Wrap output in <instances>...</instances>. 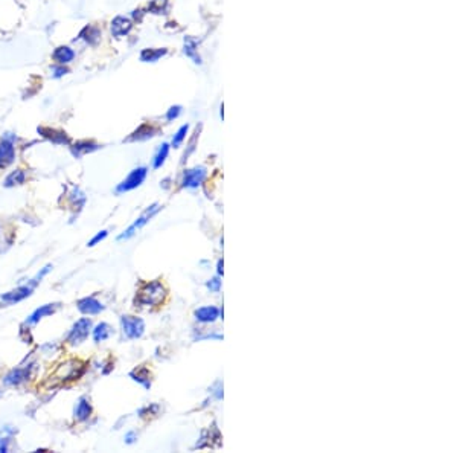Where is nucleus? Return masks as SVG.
Here are the masks:
<instances>
[{"label":"nucleus","instance_id":"nucleus-15","mask_svg":"<svg viewBox=\"0 0 457 453\" xmlns=\"http://www.w3.org/2000/svg\"><path fill=\"white\" fill-rule=\"evenodd\" d=\"M100 148H101L100 144H96L95 141H89V139H84V141H76L75 144H72L70 151H72V154L76 159H80L86 154H90L96 150H100Z\"/></svg>","mask_w":457,"mask_h":453},{"label":"nucleus","instance_id":"nucleus-34","mask_svg":"<svg viewBox=\"0 0 457 453\" xmlns=\"http://www.w3.org/2000/svg\"><path fill=\"white\" fill-rule=\"evenodd\" d=\"M137 440V433L135 431H130L125 433V442L127 444H135Z\"/></svg>","mask_w":457,"mask_h":453},{"label":"nucleus","instance_id":"nucleus-33","mask_svg":"<svg viewBox=\"0 0 457 453\" xmlns=\"http://www.w3.org/2000/svg\"><path fill=\"white\" fill-rule=\"evenodd\" d=\"M10 441H11V438L0 437V453H5L10 450Z\"/></svg>","mask_w":457,"mask_h":453},{"label":"nucleus","instance_id":"nucleus-28","mask_svg":"<svg viewBox=\"0 0 457 453\" xmlns=\"http://www.w3.org/2000/svg\"><path fill=\"white\" fill-rule=\"evenodd\" d=\"M52 269H54V266H52V264H46L45 267L40 269V272H39L37 275H35V276L32 278V280H29V283H32L35 287H37V285L41 283L43 278L48 276V275L50 273V270H52Z\"/></svg>","mask_w":457,"mask_h":453},{"label":"nucleus","instance_id":"nucleus-20","mask_svg":"<svg viewBox=\"0 0 457 453\" xmlns=\"http://www.w3.org/2000/svg\"><path fill=\"white\" fill-rule=\"evenodd\" d=\"M75 57H76L75 50L69 46H58L54 50V54H52V58H54L58 65H63V66L72 63Z\"/></svg>","mask_w":457,"mask_h":453},{"label":"nucleus","instance_id":"nucleus-31","mask_svg":"<svg viewBox=\"0 0 457 453\" xmlns=\"http://www.w3.org/2000/svg\"><path fill=\"white\" fill-rule=\"evenodd\" d=\"M206 287L210 292H219V289H221V281H219L218 276H215L206 283Z\"/></svg>","mask_w":457,"mask_h":453},{"label":"nucleus","instance_id":"nucleus-23","mask_svg":"<svg viewBox=\"0 0 457 453\" xmlns=\"http://www.w3.org/2000/svg\"><path fill=\"white\" fill-rule=\"evenodd\" d=\"M166 49H144L140 52V60L144 63H156L157 60H161L163 55H166Z\"/></svg>","mask_w":457,"mask_h":453},{"label":"nucleus","instance_id":"nucleus-21","mask_svg":"<svg viewBox=\"0 0 457 453\" xmlns=\"http://www.w3.org/2000/svg\"><path fill=\"white\" fill-rule=\"evenodd\" d=\"M80 39L84 40L87 45L96 46L101 40V29L96 28V26H86V28L80 32Z\"/></svg>","mask_w":457,"mask_h":453},{"label":"nucleus","instance_id":"nucleus-27","mask_svg":"<svg viewBox=\"0 0 457 453\" xmlns=\"http://www.w3.org/2000/svg\"><path fill=\"white\" fill-rule=\"evenodd\" d=\"M188 132H189V126H188V124H186V126H182V127L179 128V132L175 133L174 137H172V147H174V148H179V147L183 144L184 139H186Z\"/></svg>","mask_w":457,"mask_h":453},{"label":"nucleus","instance_id":"nucleus-13","mask_svg":"<svg viewBox=\"0 0 457 453\" xmlns=\"http://www.w3.org/2000/svg\"><path fill=\"white\" fill-rule=\"evenodd\" d=\"M39 133L55 145H70V139H69L67 133L61 132V130L49 128V127H39Z\"/></svg>","mask_w":457,"mask_h":453},{"label":"nucleus","instance_id":"nucleus-35","mask_svg":"<svg viewBox=\"0 0 457 453\" xmlns=\"http://www.w3.org/2000/svg\"><path fill=\"white\" fill-rule=\"evenodd\" d=\"M4 137H5V139H8V141L13 142V144H15V141H17V136H15V135H13V133H5V135H4Z\"/></svg>","mask_w":457,"mask_h":453},{"label":"nucleus","instance_id":"nucleus-9","mask_svg":"<svg viewBox=\"0 0 457 453\" xmlns=\"http://www.w3.org/2000/svg\"><path fill=\"white\" fill-rule=\"evenodd\" d=\"M61 307V304L58 302H54V304H45V306H41L39 307L37 310H34L32 311V315L28 316V319L25 320V327H32V325H37L40 320H43L45 318L48 316H52V315H55L57 310Z\"/></svg>","mask_w":457,"mask_h":453},{"label":"nucleus","instance_id":"nucleus-24","mask_svg":"<svg viewBox=\"0 0 457 453\" xmlns=\"http://www.w3.org/2000/svg\"><path fill=\"white\" fill-rule=\"evenodd\" d=\"M130 377L133 379L135 381L140 383V385L145 386L146 389L151 388V376H149L148 370H145V368H139V370L133 371L130 374Z\"/></svg>","mask_w":457,"mask_h":453},{"label":"nucleus","instance_id":"nucleus-14","mask_svg":"<svg viewBox=\"0 0 457 453\" xmlns=\"http://www.w3.org/2000/svg\"><path fill=\"white\" fill-rule=\"evenodd\" d=\"M69 205H70V209H72V212H74V217L80 214L83 211V208L86 205V194L81 191V188H78V187H74L72 191H70L69 196ZM74 217H72V220L70 222H74Z\"/></svg>","mask_w":457,"mask_h":453},{"label":"nucleus","instance_id":"nucleus-17","mask_svg":"<svg viewBox=\"0 0 457 453\" xmlns=\"http://www.w3.org/2000/svg\"><path fill=\"white\" fill-rule=\"evenodd\" d=\"M111 334H113V328L107 324V322H100V324L92 327V337L96 344L109 341Z\"/></svg>","mask_w":457,"mask_h":453},{"label":"nucleus","instance_id":"nucleus-10","mask_svg":"<svg viewBox=\"0 0 457 453\" xmlns=\"http://www.w3.org/2000/svg\"><path fill=\"white\" fill-rule=\"evenodd\" d=\"M76 309L86 316H96L100 315L101 311H104L105 307L101 301L95 298V296H84V298L78 299Z\"/></svg>","mask_w":457,"mask_h":453},{"label":"nucleus","instance_id":"nucleus-1","mask_svg":"<svg viewBox=\"0 0 457 453\" xmlns=\"http://www.w3.org/2000/svg\"><path fill=\"white\" fill-rule=\"evenodd\" d=\"M166 287L161 281L145 283L136 295V304L139 307H157L166 299Z\"/></svg>","mask_w":457,"mask_h":453},{"label":"nucleus","instance_id":"nucleus-16","mask_svg":"<svg viewBox=\"0 0 457 453\" xmlns=\"http://www.w3.org/2000/svg\"><path fill=\"white\" fill-rule=\"evenodd\" d=\"M131 28H133V23H131V20L127 19V17L118 15V17H114L113 22H111L113 37H118V39L124 37L131 31Z\"/></svg>","mask_w":457,"mask_h":453},{"label":"nucleus","instance_id":"nucleus-19","mask_svg":"<svg viewBox=\"0 0 457 453\" xmlns=\"http://www.w3.org/2000/svg\"><path fill=\"white\" fill-rule=\"evenodd\" d=\"M157 132H159V130H157L156 127L149 126V124H144V126H140V127L136 130V132L127 139V142L146 141V139H151L153 136H156Z\"/></svg>","mask_w":457,"mask_h":453},{"label":"nucleus","instance_id":"nucleus-30","mask_svg":"<svg viewBox=\"0 0 457 453\" xmlns=\"http://www.w3.org/2000/svg\"><path fill=\"white\" fill-rule=\"evenodd\" d=\"M50 72H52V76H54V78H61V76H64V75L69 74V69L64 67L63 65H58V66H52Z\"/></svg>","mask_w":457,"mask_h":453},{"label":"nucleus","instance_id":"nucleus-36","mask_svg":"<svg viewBox=\"0 0 457 453\" xmlns=\"http://www.w3.org/2000/svg\"><path fill=\"white\" fill-rule=\"evenodd\" d=\"M217 267H218V269H217V270H218V275H223V261H221V259L218 261V266H217Z\"/></svg>","mask_w":457,"mask_h":453},{"label":"nucleus","instance_id":"nucleus-26","mask_svg":"<svg viewBox=\"0 0 457 453\" xmlns=\"http://www.w3.org/2000/svg\"><path fill=\"white\" fill-rule=\"evenodd\" d=\"M197 45H196V41L194 40H191V39H186V40H184V49H183V52H184V54H186L189 58H192V60H194V63H197V65H200L201 63V60H200V57L197 55Z\"/></svg>","mask_w":457,"mask_h":453},{"label":"nucleus","instance_id":"nucleus-32","mask_svg":"<svg viewBox=\"0 0 457 453\" xmlns=\"http://www.w3.org/2000/svg\"><path fill=\"white\" fill-rule=\"evenodd\" d=\"M180 113H182V107L180 106H172L168 111H166V119H168V121L177 119Z\"/></svg>","mask_w":457,"mask_h":453},{"label":"nucleus","instance_id":"nucleus-3","mask_svg":"<svg viewBox=\"0 0 457 453\" xmlns=\"http://www.w3.org/2000/svg\"><path fill=\"white\" fill-rule=\"evenodd\" d=\"M35 370H37V365L35 363H28V365H25V367L14 368L4 377V385L10 386V388L20 386V385H23V383L29 381L34 377Z\"/></svg>","mask_w":457,"mask_h":453},{"label":"nucleus","instance_id":"nucleus-18","mask_svg":"<svg viewBox=\"0 0 457 453\" xmlns=\"http://www.w3.org/2000/svg\"><path fill=\"white\" fill-rule=\"evenodd\" d=\"M219 309L210 306V307H201L196 310V319L203 322V324H212L218 318H219Z\"/></svg>","mask_w":457,"mask_h":453},{"label":"nucleus","instance_id":"nucleus-2","mask_svg":"<svg viewBox=\"0 0 457 453\" xmlns=\"http://www.w3.org/2000/svg\"><path fill=\"white\" fill-rule=\"evenodd\" d=\"M92 319L90 318H81L78 319L75 324L70 327L69 333L66 336V342L72 346H78L87 341V337L92 333Z\"/></svg>","mask_w":457,"mask_h":453},{"label":"nucleus","instance_id":"nucleus-29","mask_svg":"<svg viewBox=\"0 0 457 453\" xmlns=\"http://www.w3.org/2000/svg\"><path fill=\"white\" fill-rule=\"evenodd\" d=\"M107 235H109V231H100V232L96 234L95 237H93L89 243H87V246H89V248H95L96 245H100L101 241H104L105 238H107Z\"/></svg>","mask_w":457,"mask_h":453},{"label":"nucleus","instance_id":"nucleus-6","mask_svg":"<svg viewBox=\"0 0 457 453\" xmlns=\"http://www.w3.org/2000/svg\"><path fill=\"white\" fill-rule=\"evenodd\" d=\"M35 285L32 283H26L23 285L15 287V289L10 290L4 293L0 296V304H4V306H14V304H19L22 301H25L26 298H29V296L34 293Z\"/></svg>","mask_w":457,"mask_h":453},{"label":"nucleus","instance_id":"nucleus-8","mask_svg":"<svg viewBox=\"0 0 457 453\" xmlns=\"http://www.w3.org/2000/svg\"><path fill=\"white\" fill-rule=\"evenodd\" d=\"M206 168L205 167H197L192 170H186L183 173V179H182V187L188 188V189H196L201 184H203L206 179Z\"/></svg>","mask_w":457,"mask_h":453},{"label":"nucleus","instance_id":"nucleus-11","mask_svg":"<svg viewBox=\"0 0 457 453\" xmlns=\"http://www.w3.org/2000/svg\"><path fill=\"white\" fill-rule=\"evenodd\" d=\"M15 161V147L4 136L0 137V170L10 167Z\"/></svg>","mask_w":457,"mask_h":453},{"label":"nucleus","instance_id":"nucleus-25","mask_svg":"<svg viewBox=\"0 0 457 453\" xmlns=\"http://www.w3.org/2000/svg\"><path fill=\"white\" fill-rule=\"evenodd\" d=\"M170 144H162L159 147V150H157V153L154 154V159H153V168L154 170H159L162 168V165L165 163L166 158H168V154H170Z\"/></svg>","mask_w":457,"mask_h":453},{"label":"nucleus","instance_id":"nucleus-5","mask_svg":"<svg viewBox=\"0 0 457 453\" xmlns=\"http://www.w3.org/2000/svg\"><path fill=\"white\" fill-rule=\"evenodd\" d=\"M161 209H162V206H161L159 203H153L151 206H148V208H146V211H145L142 215H140L139 219H137L133 224H131L130 228H128L124 234H121V235H119V237H118V241H122V240H130L131 237H135L136 232H137L139 229H142L144 226H145L149 220H151L153 217H154L157 212L161 211Z\"/></svg>","mask_w":457,"mask_h":453},{"label":"nucleus","instance_id":"nucleus-12","mask_svg":"<svg viewBox=\"0 0 457 453\" xmlns=\"http://www.w3.org/2000/svg\"><path fill=\"white\" fill-rule=\"evenodd\" d=\"M93 414V407H92V403H90V398L89 397H80L78 398V402L74 407V418L76 421H87L89 420V418L92 417Z\"/></svg>","mask_w":457,"mask_h":453},{"label":"nucleus","instance_id":"nucleus-7","mask_svg":"<svg viewBox=\"0 0 457 453\" xmlns=\"http://www.w3.org/2000/svg\"><path fill=\"white\" fill-rule=\"evenodd\" d=\"M121 327H122V333H124L127 339H131V341L140 339L145 333V322L136 316H125V315L122 316Z\"/></svg>","mask_w":457,"mask_h":453},{"label":"nucleus","instance_id":"nucleus-4","mask_svg":"<svg viewBox=\"0 0 457 453\" xmlns=\"http://www.w3.org/2000/svg\"><path fill=\"white\" fill-rule=\"evenodd\" d=\"M146 174H148L146 167L135 168L124 180L121 182V184L116 187V189H114V191H116V194H124V193H128V191H133V189L139 188L145 182Z\"/></svg>","mask_w":457,"mask_h":453},{"label":"nucleus","instance_id":"nucleus-22","mask_svg":"<svg viewBox=\"0 0 457 453\" xmlns=\"http://www.w3.org/2000/svg\"><path fill=\"white\" fill-rule=\"evenodd\" d=\"M26 171L23 170H14L11 171L4 180V187L5 188H14V187H20L26 182Z\"/></svg>","mask_w":457,"mask_h":453}]
</instances>
